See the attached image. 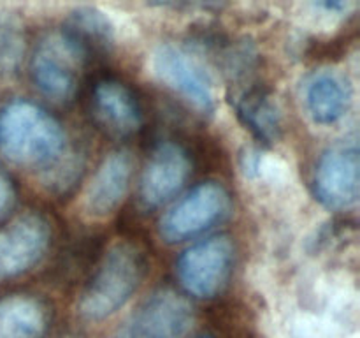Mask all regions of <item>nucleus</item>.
<instances>
[{
	"instance_id": "5",
	"label": "nucleus",
	"mask_w": 360,
	"mask_h": 338,
	"mask_svg": "<svg viewBox=\"0 0 360 338\" xmlns=\"http://www.w3.org/2000/svg\"><path fill=\"white\" fill-rule=\"evenodd\" d=\"M234 270V243L229 236H213L188 246L176 261V275L188 294L211 299L220 294Z\"/></svg>"
},
{
	"instance_id": "17",
	"label": "nucleus",
	"mask_w": 360,
	"mask_h": 338,
	"mask_svg": "<svg viewBox=\"0 0 360 338\" xmlns=\"http://www.w3.org/2000/svg\"><path fill=\"white\" fill-rule=\"evenodd\" d=\"M14 201H16V190H14L13 182L6 173L0 171V220L7 217L11 208L14 206Z\"/></svg>"
},
{
	"instance_id": "15",
	"label": "nucleus",
	"mask_w": 360,
	"mask_h": 338,
	"mask_svg": "<svg viewBox=\"0 0 360 338\" xmlns=\"http://www.w3.org/2000/svg\"><path fill=\"white\" fill-rule=\"evenodd\" d=\"M238 115L245 125L264 143H273L281 130V115L276 102L264 90H248L239 97Z\"/></svg>"
},
{
	"instance_id": "4",
	"label": "nucleus",
	"mask_w": 360,
	"mask_h": 338,
	"mask_svg": "<svg viewBox=\"0 0 360 338\" xmlns=\"http://www.w3.org/2000/svg\"><path fill=\"white\" fill-rule=\"evenodd\" d=\"M231 213V196L218 182H204L172 204L160 218L158 232L167 243L195 238Z\"/></svg>"
},
{
	"instance_id": "8",
	"label": "nucleus",
	"mask_w": 360,
	"mask_h": 338,
	"mask_svg": "<svg viewBox=\"0 0 360 338\" xmlns=\"http://www.w3.org/2000/svg\"><path fill=\"white\" fill-rule=\"evenodd\" d=\"M49 224L42 215L25 213L0 229V280L30 271L48 252Z\"/></svg>"
},
{
	"instance_id": "16",
	"label": "nucleus",
	"mask_w": 360,
	"mask_h": 338,
	"mask_svg": "<svg viewBox=\"0 0 360 338\" xmlns=\"http://www.w3.org/2000/svg\"><path fill=\"white\" fill-rule=\"evenodd\" d=\"M63 32L79 42L90 55L91 49L108 48V44H111L115 27L108 14L102 13L97 7H79L70 13Z\"/></svg>"
},
{
	"instance_id": "9",
	"label": "nucleus",
	"mask_w": 360,
	"mask_h": 338,
	"mask_svg": "<svg viewBox=\"0 0 360 338\" xmlns=\"http://www.w3.org/2000/svg\"><path fill=\"white\" fill-rule=\"evenodd\" d=\"M313 190L329 210H347L357 204L360 162L357 146H334L320 157L313 175Z\"/></svg>"
},
{
	"instance_id": "2",
	"label": "nucleus",
	"mask_w": 360,
	"mask_h": 338,
	"mask_svg": "<svg viewBox=\"0 0 360 338\" xmlns=\"http://www.w3.org/2000/svg\"><path fill=\"white\" fill-rule=\"evenodd\" d=\"M148 273V256L143 245L118 239L102 256L94 277L81 292L77 313L98 323L115 315L132 299Z\"/></svg>"
},
{
	"instance_id": "18",
	"label": "nucleus",
	"mask_w": 360,
	"mask_h": 338,
	"mask_svg": "<svg viewBox=\"0 0 360 338\" xmlns=\"http://www.w3.org/2000/svg\"><path fill=\"white\" fill-rule=\"evenodd\" d=\"M197 338H214L213 334H202V337H197Z\"/></svg>"
},
{
	"instance_id": "10",
	"label": "nucleus",
	"mask_w": 360,
	"mask_h": 338,
	"mask_svg": "<svg viewBox=\"0 0 360 338\" xmlns=\"http://www.w3.org/2000/svg\"><path fill=\"white\" fill-rule=\"evenodd\" d=\"M190 171V157L181 144L172 141L160 143L141 175L139 203L148 210L169 203L185 187Z\"/></svg>"
},
{
	"instance_id": "14",
	"label": "nucleus",
	"mask_w": 360,
	"mask_h": 338,
	"mask_svg": "<svg viewBox=\"0 0 360 338\" xmlns=\"http://www.w3.org/2000/svg\"><path fill=\"white\" fill-rule=\"evenodd\" d=\"M51 324L49 306L32 294L0 298V338H46Z\"/></svg>"
},
{
	"instance_id": "6",
	"label": "nucleus",
	"mask_w": 360,
	"mask_h": 338,
	"mask_svg": "<svg viewBox=\"0 0 360 338\" xmlns=\"http://www.w3.org/2000/svg\"><path fill=\"white\" fill-rule=\"evenodd\" d=\"M151 73L202 113L214 109V90L202 63L172 42H162L151 53Z\"/></svg>"
},
{
	"instance_id": "3",
	"label": "nucleus",
	"mask_w": 360,
	"mask_h": 338,
	"mask_svg": "<svg viewBox=\"0 0 360 338\" xmlns=\"http://www.w3.org/2000/svg\"><path fill=\"white\" fill-rule=\"evenodd\" d=\"M88 53L63 30L48 34L35 48L30 74L35 87L56 102H67L76 95L79 73Z\"/></svg>"
},
{
	"instance_id": "7",
	"label": "nucleus",
	"mask_w": 360,
	"mask_h": 338,
	"mask_svg": "<svg viewBox=\"0 0 360 338\" xmlns=\"http://www.w3.org/2000/svg\"><path fill=\"white\" fill-rule=\"evenodd\" d=\"M195 313L183 296L160 289L148 296L122 330V338H183L192 327Z\"/></svg>"
},
{
	"instance_id": "11",
	"label": "nucleus",
	"mask_w": 360,
	"mask_h": 338,
	"mask_svg": "<svg viewBox=\"0 0 360 338\" xmlns=\"http://www.w3.org/2000/svg\"><path fill=\"white\" fill-rule=\"evenodd\" d=\"M132 173L130 151L115 150L105 155L83 194V208L88 217L104 218L115 213L129 192Z\"/></svg>"
},
{
	"instance_id": "13",
	"label": "nucleus",
	"mask_w": 360,
	"mask_h": 338,
	"mask_svg": "<svg viewBox=\"0 0 360 338\" xmlns=\"http://www.w3.org/2000/svg\"><path fill=\"white\" fill-rule=\"evenodd\" d=\"M302 101L306 113L313 122L319 125H333L340 122L350 109V81L340 70H316L304 81Z\"/></svg>"
},
{
	"instance_id": "12",
	"label": "nucleus",
	"mask_w": 360,
	"mask_h": 338,
	"mask_svg": "<svg viewBox=\"0 0 360 338\" xmlns=\"http://www.w3.org/2000/svg\"><path fill=\"white\" fill-rule=\"evenodd\" d=\"M91 109L104 129L116 136H132L143 125V108L132 88L116 77H102L91 90Z\"/></svg>"
},
{
	"instance_id": "1",
	"label": "nucleus",
	"mask_w": 360,
	"mask_h": 338,
	"mask_svg": "<svg viewBox=\"0 0 360 338\" xmlns=\"http://www.w3.org/2000/svg\"><path fill=\"white\" fill-rule=\"evenodd\" d=\"M67 137L58 120L25 99L0 109V154L21 168H48L62 158Z\"/></svg>"
}]
</instances>
